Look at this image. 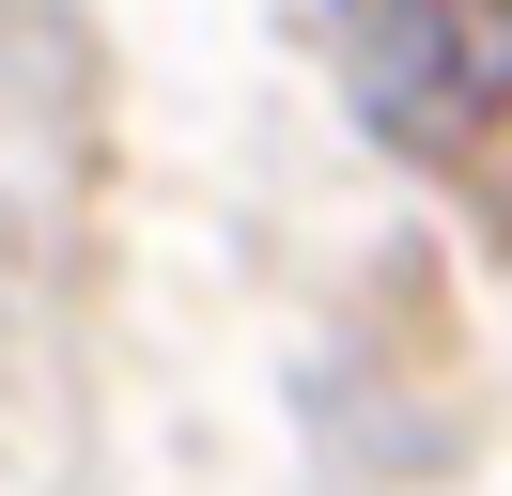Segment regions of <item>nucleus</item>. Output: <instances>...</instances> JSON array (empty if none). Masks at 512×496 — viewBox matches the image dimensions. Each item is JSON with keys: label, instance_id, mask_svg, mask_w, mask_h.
<instances>
[{"label": "nucleus", "instance_id": "nucleus-1", "mask_svg": "<svg viewBox=\"0 0 512 496\" xmlns=\"http://www.w3.org/2000/svg\"><path fill=\"white\" fill-rule=\"evenodd\" d=\"M357 109L404 155H481L512 140V0H326Z\"/></svg>", "mask_w": 512, "mask_h": 496}]
</instances>
